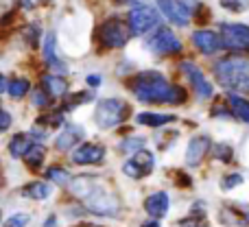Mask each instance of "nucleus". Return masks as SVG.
Returning <instances> with one entry per match:
<instances>
[{"instance_id": "3", "label": "nucleus", "mask_w": 249, "mask_h": 227, "mask_svg": "<svg viewBox=\"0 0 249 227\" xmlns=\"http://www.w3.org/2000/svg\"><path fill=\"white\" fill-rule=\"evenodd\" d=\"M127 116V105L123 101L116 99H105L96 105V112H94V120L101 129H109V127H116L121 124Z\"/></svg>"}, {"instance_id": "17", "label": "nucleus", "mask_w": 249, "mask_h": 227, "mask_svg": "<svg viewBox=\"0 0 249 227\" xmlns=\"http://www.w3.org/2000/svg\"><path fill=\"white\" fill-rule=\"evenodd\" d=\"M42 83H44V90H46L53 99L64 96L66 92H68V81H66L64 77H57V74H46V77L42 79Z\"/></svg>"}, {"instance_id": "20", "label": "nucleus", "mask_w": 249, "mask_h": 227, "mask_svg": "<svg viewBox=\"0 0 249 227\" xmlns=\"http://www.w3.org/2000/svg\"><path fill=\"white\" fill-rule=\"evenodd\" d=\"M228 101H230V105H232L234 116L241 118V120H245V122H249V103L247 101L241 99V96H236V94H230Z\"/></svg>"}, {"instance_id": "16", "label": "nucleus", "mask_w": 249, "mask_h": 227, "mask_svg": "<svg viewBox=\"0 0 249 227\" xmlns=\"http://www.w3.org/2000/svg\"><path fill=\"white\" fill-rule=\"evenodd\" d=\"M81 136H83V129L77 127V124H70V127H66V131L57 138V149L59 151H70L79 140H81Z\"/></svg>"}, {"instance_id": "11", "label": "nucleus", "mask_w": 249, "mask_h": 227, "mask_svg": "<svg viewBox=\"0 0 249 227\" xmlns=\"http://www.w3.org/2000/svg\"><path fill=\"white\" fill-rule=\"evenodd\" d=\"M105 157V149L99 144H81L77 151L72 153V162L74 164H81V166H86V164H99L103 162Z\"/></svg>"}, {"instance_id": "33", "label": "nucleus", "mask_w": 249, "mask_h": 227, "mask_svg": "<svg viewBox=\"0 0 249 227\" xmlns=\"http://www.w3.org/2000/svg\"><path fill=\"white\" fill-rule=\"evenodd\" d=\"M61 122H64V116H61V114L42 116V118H39V124H48V127H59Z\"/></svg>"}, {"instance_id": "10", "label": "nucleus", "mask_w": 249, "mask_h": 227, "mask_svg": "<svg viewBox=\"0 0 249 227\" xmlns=\"http://www.w3.org/2000/svg\"><path fill=\"white\" fill-rule=\"evenodd\" d=\"M181 70H184V72L188 74V79L193 81V87L197 90V94L201 96V99H210L212 96V86H210V81L203 77L201 70H199L195 64H190V61H184V64H181Z\"/></svg>"}, {"instance_id": "24", "label": "nucleus", "mask_w": 249, "mask_h": 227, "mask_svg": "<svg viewBox=\"0 0 249 227\" xmlns=\"http://www.w3.org/2000/svg\"><path fill=\"white\" fill-rule=\"evenodd\" d=\"M44 155H46L44 146H42V144H33V146L29 149V153L24 155V159H26V164H29L31 168H37L39 164L44 162Z\"/></svg>"}, {"instance_id": "39", "label": "nucleus", "mask_w": 249, "mask_h": 227, "mask_svg": "<svg viewBox=\"0 0 249 227\" xmlns=\"http://www.w3.org/2000/svg\"><path fill=\"white\" fill-rule=\"evenodd\" d=\"M0 92H9V81H7V77L0 79Z\"/></svg>"}, {"instance_id": "40", "label": "nucleus", "mask_w": 249, "mask_h": 227, "mask_svg": "<svg viewBox=\"0 0 249 227\" xmlns=\"http://www.w3.org/2000/svg\"><path fill=\"white\" fill-rule=\"evenodd\" d=\"M181 227H206V225L197 223V221H184V223H181Z\"/></svg>"}, {"instance_id": "25", "label": "nucleus", "mask_w": 249, "mask_h": 227, "mask_svg": "<svg viewBox=\"0 0 249 227\" xmlns=\"http://www.w3.org/2000/svg\"><path fill=\"white\" fill-rule=\"evenodd\" d=\"M29 90H31V83L26 79H13L9 83V96H13V99H22Z\"/></svg>"}, {"instance_id": "26", "label": "nucleus", "mask_w": 249, "mask_h": 227, "mask_svg": "<svg viewBox=\"0 0 249 227\" xmlns=\"http://www.w3.org/2000/svg\"><path fill=\"white\" fill-rule=\"evenodd\" d=\"M46 177L53 181V184H59V186H68L70 181H72V179H70V175L64 171V168H57V166L48 168V171H46Z\"/></svg>"}, {"instance_id": "9", "label": "nucleus", "mask_w": 249, "mask_h": 227, "mask_svg": "<svg viewBox=\"0 0 249 227\" xmlns=\"http://www.w3.org/2000/svg\"><path fill=\"white\" fill-rule=\"evenodd\" d=\"M155 2H158V7L162 9V13L173 24L186 26L190 22V11L184 2H179V0H155Z\"/></svg>"}, {"instance_id": "23", "label": "nucleus", "mask_w": 249, "mask_h": 227, "mask_svg": "<svg viewBox=\"0 0 249 227\" xmlns=\"http://www.w3.org/2000/svg\"><path fill=\"white\" fill-rule=\"evenodd\" d=\"M24 194L31 199H46L51 194V186L44 184V181H33L24 188Z\"/></svg>"}, {"instance_id": "37", "label": "nucleus", "mask_w": 249, "mask_h": 227, "mask_svg": "<svg viewBox=\"0 0 249 227\" xmlns=\"http://www.w3.org/2000/svg\"><path fill=\"white\" fill-rule=\"evenodd\" d=\"M20 7L26 9V11H31V9L35 7V0H20Z\"/></svg>"}, {"instance_id": "5", "label": "nucleus", "mask_w": 249, "mask_h": 227, "mask_svg": "<svg viewBox=\"0 0 249 227\" xmlns=\"http://www.w3.org/2000/svg\"><path fill=\"white\" fill-rule=\"evenodd\" d=\"M86 208L92 210L94 214H101V216H112L118 212V199L114 197L112 192H107L105 188H99L96 186L94 192L86 199Z\"/></svg>"}, {"instance_id": "42", "label": "nucleus", "mask_w": 249, "mask_h": 227, "mask_svg": "<svg viewBox=\"0 0 249 227\" xmlns=\"http://www.w3.org/2000/svg\"><path fill=\"white\" fill-rule=\"evenodd\" d=\"M55 223H57L55 216H48V221H46V225H44V227H55Z\"/></svg>"}, {"instance_id": "8", "label": "nucleus", "mask_w": 249, "mask_h": 227, "mask_svg": "<svg viewBox=\"0 0 249 227\" xmlns=\"http://www.w3.org/2000/svg\"><path fill=\"white\" fill-rule=\"evenodd\" d=\"M223 44L232 51H249V26L245 24H223Z\"/></svg>"}, {"instance_id": "36", "label": "nucleus", "mask_w": 249, "mask_h": 227, "mask_svg": "<svg viewBox=\"0 0 249 227\" xmlns=\"http://www.w3.org/2000/svg\"><path fill=\"white\" fill-rule=\"evenodd\" d=\"M9 124H11V116H9V112L2 109V112H0V129L4 131V129H9Z\"/></svg>"}, {"instance_id": "30", "label": "nucleus", "mask_w": 249, "mask_h": 227, "mask_svg": "<svg viewBox=\"0 0 249 227\" xmlns=\"http://www.w3.org/2000/svg\"><path fill=\"white\" fill-rule=\"evenodd\" d=\"M24 37H26V42H29L31 46H37V44H39V26H37V24L26 26Z\"/></svg>"}, {"instance_id": "41", "label": "nucleus", "mask_w": 249, "mask_h": 227, "mask_svg": "<svg viewBox=\"0 0 249 227\" xmlns=\"http://www.w3.org/2000/svg\"><path fill=\"white\" fill-rule=\"evenodd\" d=\"M142 227H160V223H158V219H155V221H146V223H142Z\"/></svg>"}, {"instance_id": "14", "label": "nucleus", "mask_w": 249, "mask_h": 227, "mask_svg": "<svg viewBox=\"0 0 249 227\" xmlns=\"http://www.w3.org/2000/svg\"><path fill=\"white\" fill-rule=\"evenodd\" d=\"M144 210L149 212L153 219H162L168 212V194L166 192H155L144 201Z\"/></svg>"}, {"instance_id": "34", "label": "nucleus", "mask_w": 249, "mask_h": 227, "mask_svg": "<svg viewBox=\"0 0 249 227\" xmlns=\"http://www.w3.org/2000/svg\"><path fill=\"white\" fill-rule=\"evenodd\" d=\"M123 171H124V175L127 177H133V179H138V177H142V173H140V168L133 164V159H129L127 164L123 166Z\"/></svg>"}, {"instance_id": "19", "label": "nucleus", "mask_w": 249, "mask_h": 227, "mask_svg": "<svg viewBox=\"0 0 249 227\" xmlns=\"http://www.w3.org/2000/svg\"><path fill=\"white\" fill-rule=\"evenodd\" d=\"M44 59H46V64L51 66V68L64 72V64H61V61L57 59V55H55V35L53 33H48L46 42H44Z\"/></svg>"}, {"instance_id": "38", "label": "nucleus", "mask_w": 249, "mask_h": 227, "mask_svg": "<svg viewBox=\"0 0 249 227\" xmlns=\"http://www.w3.org/2000/svg\"><path fill=\"white\" fill-rule=\"evenodd\" d=\"M88 86H92V87L101 86V79L96 77V74H92V77H88Z\"/></svg>"}, {"instance_id": "13", "label": "nucleus", "mask_w": 249, "mask_h": 227, "mask_svg": "<svg viewBox=\"0 0 249 227\" xmlns=\"http://www.w3.org/2000/svg\"><path fill=\"white\" fill-rule=\"evenodd\" d=\"M208 151H210V138L208 136L193 138L188 144V151H186V162H188L190 166H197V164H201V159L206 157Z\"/></svg>"}, {"instance_id": "12", "label": "nucleus", "mask_w": 249, "mask_h": 227, "mask_svg": "<svg viewBox=\"0 0 249 227\" xmlns=\"http://www.w3.org/2000/svg\"><path fill=\"white\" fill-rule=\"evenodd\" d=\"M193 42H195V46L201 52H206V55H212V52H216L221 46H225L223 39L216 33H212V31H195Z\"/></svg>"}, {"instance_id": "2", "label": "nucleus", "mask_w": 249, "mask_h": 227, "mask_svg": "<svg viewBox=\"0 0 249 227\" xmlns=\"http://www.w3.org/2000/svg\"><path fill=\"white\" fill-rule=\"evenodd\" d=\"M219 83L230 92H249V59L247 57H225L214 66Z\"/></svg>"}, {"instance_id": "29", "label": "nucleus", "mask_w": 249, "mask_h": 227, "mask_svg": "<svg viewBox=\"0 0 249 227\" xmlns=\"http://www.w3.org/2000/svg\"><path fill=\"white\" fill-rule=\"evenodd\" d=\"M221 4H223L225 9H230V11L241 13L249 7V0H221Z\"/></svg>"}, {"instance_id": "7", "label": "nucleus", "mask_w": 249, "mask_h": 227, "mask_svg": "<svg viewBox=\"0 0 249 227\" xmlns=\"http://www.w3.org/2000/svg\"><path fill=\"white\" fill-rule=\"evenodd\" d=\"M146 46L153 52H160V55H171V52L181 51V42L173 35V31H168V29H158L153 33V37H149Z\"/></svg>"}, {"instance_id": "43", "label": "nucleus", "mask_w": 249, "mask_h": 227, "mask_svg": "<svg viewBox=\"0 0 249 227\" xmlns=\"http://www.w3.org/2000/svg\"><path fill=\"white\" fill-rule=\"evenodd\" d=\"M37 2H48V0H37Z\"/></svg>"}, {"instance_id": "22", "label": "nucleus", "mask_w": 249, "mask_h": 227, "mask_svg": "<svg viewBox=\"0 0 249 227\" xmlns=\"http://www.w3.org/2000/svg\"><path fill=\"white\" fill-rule=\"evenodd\" d=\"M153 153H149V151H138L136 155H133V164H136L138 168H140L142 175H149L151 171H153Z\"/></svg>"}, {"instance_id": "27", "label": "nucleus", "mask_w": 249, "mask_h": 227, "mask_svg": "<svg viewBox=\"0 0 249 227\" xmlns=\"http://www.w3.org/2000/svg\"><path fill=\"white\" fill-rule=\"evenodd\" d=\"M142 146H144L142 138H127V140L121 142V149L124 153H138V151H142Z\"/></svg>"}, {"instance_id": "21", "label": "nucleus", "mask_w": 249, "mask_h": 227, "mask_svg": "<svg viewBox=\"0 0 249 227\" xmlns=\"http://www.w3.org/2000/svg\"><path fill=\"white\" fill-rule=\"evenodd\" d=\"M31 142H29V138L26 136H16L11 142H9V153L13 155V157H24L26 153H29V149H31Z\"/></svg>"}, {"instance_id": "4", "label": "nucleus", "mask_w": 249, "mask_h": 227, "mask_svg": "<svg viewBox=\"0 0 249 227\" xmlns=\"http://www.w3.org/2000/svg\"><path fill=\"white\" fill-rule=\"evenodd\" d=\"M160 22V13L151 4H138L129 11V29L133 35H144L146 31L155 29Z\"/></svg>"}, {"instance_id": "18", "label": "nucleus", "mask_w": 249, "mask_h": 227, "mask_svg": "<svg viewBox=\"0 0 249 227\" xmlns=\"http://www.w3.org/2000/svg\"><path fill=\"white\" fill-rule=\"evenodd\" d=\"M138 124H144V127H162V124H168L175 120V116L171 114H151V112H142L136 116Z\"/></svg>"}, {"instance_id": "32", "label": "nucleus", "mask_w": 249, "mask_h": 227, "mask_svg": "<svg viewBox=\"0 0 249 227\" xmlns=\"http://www.w3.org/2000/svg\"><path fill=\"white\" fill-rule=\"evenodd\" d=\"M48 99H51V94H48L46 90H35L33 92V105L35 107H46Z\"/></svg>"}, {"instance_id": "6", "label": "nucleus", "mask_w": 249, "mask_h": 227, "mask_svg": "<svg viewBox=\"0 0 249 227\" xmlns=\"http://www.w3.org/2000/svg\"><path fill=\"white\" fill-rule=\"evenodd\" d=\"M129 31L131 29H127V24H123V20L112 17L101 26V42L107 48H123L129 39Z\"/></svg>"}, {"instance_id": "15", "label": "nucleus", "mask_w": 249, "mask_h": 227, "mask_svg": "<svg viewBox=\"0 0 249 227\" xmlns=\"http://www.w3.org/2000/svg\"><path fill=\"white\" fill-rule=\"evenodd\" d=\"M70 192L74 194V197H79V199H83L86 201L88 197H90L92 192H94V188H96V181H94V177H86V175H81V177H74L72 181H70Z\"/></svg>"}, {"instance_id": "1", "label": "nucleus", "mask_w": 249, "mask_h": 227, "mask_svg": "<svg viewBox=\"0 0 249 227\" xmlns=\"http://www.w3.org/2000/svg\"><path fill=\"white\" fill-rule=\"evenodd\" d=\"M131 90L142 103H184L186 90L179 86H168L158 72H140L131 81Z\"/></svg>"}, {"instance_id": "31", "label": "nucleus", "mask_w": 249, "mask_h": 227, "mask_svg": "<svg viewBox=\"0 0 249 227\" xmlns=\"http://www.w3.org/2000/svg\"><path fill=\"white\" fill-rule=\"evenodd\" d=\"M26 223H29V214H13L7 219L4 227H26Z\"/></svg>"}, {"instance_id": "35", "label": "nucleus", "mask_w": 249, "mask_h": 227, "mask_svg": "<svg viewBox=\"0 0 249 227\" xmlns=\"http://www.w3.org/2000/svg\"><path fill=\"white\" fill-rule=\"evenodd\" d=\"M238 184H243V177L241 175H230V177H225V179L221 181V188L230 190V188H234V186H238Z\"/></svg>"}, {"instance_id": "28", "label": "nucleus", "mask_w": 249, "mask_h": 227, "mask_svg": "<svg viewBox=\"0 0 249 227\" xmlns=\"http://www.w3.org/2000/svg\"><path fill=\"white\" fill-rule=\"evenodd\" d=\"M212 151H214V157L216 159H221V162H232V146L214 144V146H212Z\"/></svg>"}]
</instances>
